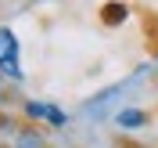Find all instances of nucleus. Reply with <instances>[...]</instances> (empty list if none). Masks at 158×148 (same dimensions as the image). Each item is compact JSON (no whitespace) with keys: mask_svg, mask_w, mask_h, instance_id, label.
Masks as SVG:
<instances>
[{"mask_svg":"<svg viewBox=\"0 0 158 148\" xmlns=\"http://www.w3.org/2000/svg\"><path fill=\"white\" fill-rule=\"evenodd\" d=\"M0 72L11 79H22V51L15 29H0Z\"/></svg>","mask_w":158,"mask_h":148,"instance_id":"1","label":"nucleus"},{"mask_svg":"<svg viewBox=\"0 0 158 148\" xmlns=\"http://www.w3.org/2000/svg\"><path fill=\"white\" fill-rule=\"evenodd\" d=\"M25 116L29 119H40V123H50V127H65L69 123V112L50 105V101H29L25 105Z\"/></svg>","mask_w":158,"mask_h":148,"instance_id":"2","label":"nucleus"},{"mask_svg":"<svg viewBox=\"0 0 158 148\" xmlns=\"http://www.w3.org/2000/svg\"><path fill=\"white\" fill-rule=\"evenodd\" d=\"M144 123H148V116H144L140 109H118L115 112V127L118 130H140Z\"/></svg>","mask_w":158,"mask_h":148,"instance_id":"3","label":"nucleus"},{"mask_svg":"<svg viewBox=\"0 0 158 148\" xmlns=\"http://www.w3.org/2000/svg\"><path fill=\"white\" fill-rule=\"evenodd\" d=\"M40 145H43V141H40L32 130H29V134H22V141H18V148H40Z\"/></svg>","mask_w":158,"mask_h":148,"instance_id":"4","label":"nucleus"}]
</instances>
